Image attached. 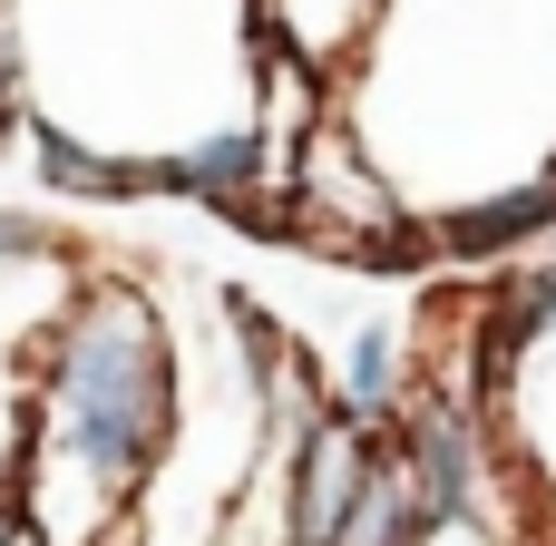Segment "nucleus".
Listing matches in <instances>:
<instances>
[{
    "label": "nucleus",
    "instance_id": "obj_6",
    "mask_svg": "<svg viewBox=\"0 0 556 546\" xmlns=\"http://www.w3.org/2000/svg\"><path fill=\"white\" fill-rule=\"evenodd\" d=\"M29 137V49H20V20L0 10V147Z\"/></svg>",
    "mask_w": 556,
    "mask_h": 546
},
{
    "label": "nucleus",
    "instance_id": "obj_1",
    "mask_svg": "<svg viewBox=\"0 0 556 546\" xmlns=\"http://www.w3.org/2000/svg\"><path fill=\"white\" fill-rule=\"evenodd\" d=\"M186 440V361L147 274L88 264L29 342V508L59 537H98L166 479Z\"/></svg>",
    "mask_w": 556,
    "mask_h": 546
},
{
    "label": "nucleus",
    "instance_id": "obj_5",
    "mask_svg": "<svg viewBox=\"0 0 556 546\" xmlns=\"http://www.w3.org/2000/svg\"><path fill=\"white\" fill-rule=\"evenodd\" d=\"M88 254L49 225V215H29V205H0V283H20V274H78Z\"/></svg>",
    "mask_w": 556,
    "mask_h": 546
},
{
    "label": "nucleus",
    "instance_id": "obj_3",
    "mask_svg": "<svg viewBox=\"0 0 556 546\" xmlns=\"http://www.w3.org/2000/svg\"><path fill=\"white\" fill-rule=\"evenodd\" d=\"M381 10L391 0H254V20H264V49L274 59H293L303 78H352V59L371 49V29H381Z\"/></svg>",
    "mask_w": 556,
    "mask_h": 546
},
{
    "label": "nucleus",
    "instance_id": "obj_2",
    "mask_svg": "<svg viewBox=\"0 0 556 546\" xmlns=\"http://www.w3.org/2000/svg\"><path fill=\"white\" fill-rule=\"evenodd\" d=\"M20 147L39 156V186H49V195H78V205H147V195H166V166H156L147 147H108V137L59 127V117H39V107H29V137H20Z\"/></svg>",
    "mask_w": 556,
    "mask_h": 546
},
{
    "label": "nucleus",
    "instance_id": "obj_4",
    "mask_svg": "<svg viewBox=\"0 0 556 546\" xmlns=\"http://www.w3.org/2000/svg\"><path fill=\"white\" fill-rule=\"evenodd\" d=\"M332 391H342L362 420H401V401L420 391V352H410V332H401V322H362V332L342 342Z\"/></svg>",
    "mask_w": 556,
    "mask_h": 546
}]
</instances>
